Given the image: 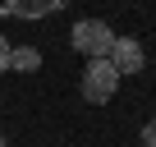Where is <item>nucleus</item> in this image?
<instances>
[{
	"label": "nucleus",
	"mask_w": 156,
	"mask_h": 147,
	"mask_svg": "<svg viewBox=\"0 0 156 147\" xmlns=\"http://www.w3.org/2000/svg\"><path fill=\"white\" fill-rule=\"evenodd\" d=\"M69 41H73L78 55H87V60H106L110 46H115V28H110L106 19H78L73 32H69Z\"/></svg>",
	"instance_id": "1"
},
{
	"label": "nucleus",
	"mask_w": 156,
	"mask_h": 147,
	"mask_svg": "<svg viewBox=\"0 0 156 147\" xmlns=\"http://www.w3.org/2000/svg\"><path fill=\"white\" fill-rule=\"evenodd\" d=\"M83 101H92V106H106L110 97H115V88H119V74H115V64L110 60H87V69H83Z\"/></svg>",
	"instance_id": "2"
},
{
	"label": "nucleus",
	"mask_w": 156,
	"mask_h": 147,
	"mask_svg": "<svg viewBox=\"0 0 156 147\" xmlns=\"http://www.w3.org/2000/svg\"><path fill=\"white\" fill-rule=\"evenodd\" d=\"M110 64H115V74L124 78V74H138L142 64H147V51H142V41L138 37H115V46H110V55H106Z\"/></svg>",
	"instance_id": "3"
},
{
	"label": "nucleus",
	"mask_w": 156,
	"mask_h": 147,
	"mask_svg": "<svg viewBox=\"0 0 156 147\" xmlns=\"http://www.w3.org/2000/svg\"><path fill=\"white\" fill-rule=\"evenodd\" d=\"M64 5V0H5V14H14V19H46V14H55Z\"/></svg>",
	"instance_id": "4"
},
{
	"label": "nucleus",
	"mask_w": 156,
	"mask_h": 147,
	"mask_svg": "<svg viewBox=\"0 0 156 147\" xmlns=\"http://www.w3.org/2000/svg\"><path fill=\"white\" fill-rule=\"evenodd\" d=\"M9 69H19V74L41 69V51L37 46H9Z\"/></svg>",
	"instance_id": "5"
},
{
	"label": "nucleus",
	"mask_w": 156,
	"mask_h": 147,
	"mask_svg": "<svg viewBox=\"0 0 156 147\" xmlns=\"http://www.w3.org/2000/svg\"><path fill=\"white\" fill-rule=\"evenodd\" d=\"M142 147H156V120L142 124Z\"/></svg>",
	"instance_id": "6"
},
{
	"label": "nucleus",
	"mask_w": 156,
	"mask_h": 147,
	"mask_svg": "<svg viewBox=\"0 0 156 147\" xmlns=\"http://www.w3.org/2000/svg\"><path fill=\"white\" fill-rule=\"evenodd\" d=\"M5 69H9V37L0 32V74H5Z\"/></svg>",
	"instance_id": "7"
},
{
	"label": "nucleus",
	"mask_w": 156,
	"mask_h": 147,
	"mask_svg": "<svg viewBox=\"0 0 156 147\" xmlns=\"http://www.w3.org/2000/svg\"><path fill=\"white\" fill-rule=\"evenodd\" d=\"M0 147H5V133H0Z\"/></svg>",
	"instance_id": "8"
}]
</instances>
